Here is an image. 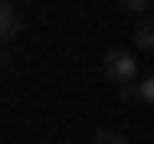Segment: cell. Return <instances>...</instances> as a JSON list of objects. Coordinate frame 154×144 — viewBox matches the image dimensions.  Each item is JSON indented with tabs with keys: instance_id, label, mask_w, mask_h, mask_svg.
<instances>
[{
	"instance_id": "cell-6",
	"label": "cell",
	"mask_w": 154,
	"mask_h": 144,
	"mask_svg": "<svg viewBox=\"0 0 154 144\" xmlns=\"http://www.w3.org/2000/svg\"><path fill=\"white\" fill-rule=\"evenodd\" d=\"M123 16H149V0H123Z\"/></svg>"
},
{
	"instance_id": "cell-1",
	"label": "cell",
	"mask_w": 154,
	"mask_h": 144,
	"mask_svg": "<svg viewBox=\"0 0 154 144\" xmlns=\"http://www.w3.org/2000/svg\"><path fill=\"white\" fill-rule=\"evenodd\" d=\"M103 72H108L118 88H134V83L144 77V72H139V52H134V46H113V52L103 57Z\"/></svg>"
},
{
	"instance_id": "cell-3",
	"label": "cell",
	"mask_w": 154,
	"mask_h": 144,
	"mask_svg": "<svg viewBox=\"0 0 154 144\" xmlns=\"http://www.w3.org/2000/svg\"><path fill=\"white\" fill-rule=\"evenodd\" d=\"M134 52H139V57H154V21H144V26L134 31Z\"/></svg>"
},
{
	"instance_id": "cell-4",
	"label": "cell",
	"mask_w": 154,
	"mask_h": 144,
	"mask_svg": "<svg viewBox=\"0 0 154 144\" xmlns=\"http://www.w3.org/2000/svg\"><path fill=\"white\" fill-rule=\"evenodd\" d=\"M93 144H128V139H123L118 129H98V134H93Z\"/></svg>"
},
{
	"instance_id": "cell-5",
	"label": "cell",
	"mask_w": 154,
	"mask_h": 144,
	"mask_svg": "<svg viewBox=\"0 0 154 144\" xmlns=\"http://www.w3.org/2000/svg\"><path fill=\"white\" fill-rule=\"evenodd\" d=\"M139 98H144V103H154V72H144V77H139Z\"/></svg>"
},
{
	"instance_id": "cell-2",
	"label": "cell",
	"mask_w": 154,
	"mask_h": 144,
	"mask_svg": "<svg viewBox=\"0 0 154 144\" xmlns=\"http://www.w3.org/2000/svg\"><path fill=\"white\" fill-rule=\"evenodd\" d=\"M16 36H21V11L11 0H0V46H11Z\"/></svg>"
},
{
	"instance_id": "cell-7",
	"label": "cell",
	"mask_w": 154,
	"mask_h": 144,
	"mask_svg": "<svg viewBox=\"0 0 154 144\" xmlns=\"http://www.w3.org/2000/svg\"><path fill=\"white\" fill-rule=\"evenodd\" d=\"M0 62H5V46H0Z\"/></svg>"
}]
</instances>
